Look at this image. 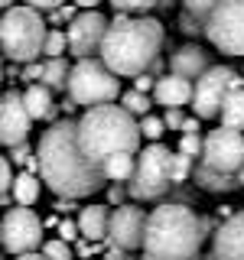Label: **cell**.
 I'll use <instances>...</instances> for the list:
<instances>
[{
    "mask_svg": "<svg viewBox=\"0 0 244 260\" xmlns=\"http://www.w3.org/2000/svg\"><path fill=\"white\" fill-rule=\"evenodd\" d=\"M39 159V176L46 189L55 192L59 199H92L108 185L104 173L85 156L78 143V120H55L52 127L39 137L36 146Z\"/></svg>",
    "mask_w": 244,
    "mask_h": 260,
    "instance_id": "obj_1",
    "label": "cell"
},
{
    "mask_svg": "<svg viewBox=\"0 0 244 260\" xmlns=\"http://www.w3.org/2000/svg\"><path fill=\"white\" fill-rule=\"evenodd\" d=\"M166 43V29L157 16H130L117 13L108 26V36L101 43V59L117 72L120 78H137L143 72L160 65V52Z\"/></svg>",
    "mask_w": 244,
    "mask_h": 260,
    "instance_id": "obj_2",
    "label": "cell"
},
{
    "mask_svg": "<svg viewBox=\"0 0 244 260\" xmlns=\"http://www.w3.org/2000/svg\"><path fill=\"white\" fill-rule=\"evenodd\" d=\"M215 234V224L182 202H163L146 218L143 254L153 260H192L202 254L205 238Z\"/></svg>",
    "mask_w": 244,
    "mask_h": 260,
    "instance_id": "obj_3",
    "label": "cell"
},
{
    "mask_svg": "<svg viewBox=\"0 0 244 260\" xmlns=\"http://www.w3.org/2000/svg\"><path fill=\"white\" fill-rule=\"evenodd\" d=\"M140 137H143L140 120L120 104L85 108V114L78 117V143L98 169L117 153H137Z\"/></svg>",
    "mask_w": 244,
    "mask_h": 260,
    "instance_id": "obj_4",
    "label": "cell"
},
{
    "mask_svg": "<svg viewBox=\"0 0 244 260\" xmlns=\"http://www.w3.org/2000/svg\"><path fill=\"white\" fill-rule=\"evenodd\" d=\"M46 36L49 23L43 10L36 7H7L4 20H0V43H4V55L10 62H36L39 55H46Z\"/></svg>",
    "mask_w": 244,
    "mask_h": 260,
    "instance_id": "obj_5",
    "label": "cell"
},
{
    "mask_svg": "<svg viewBox=\"0 0 244 260\" xmlns=\"http://www.w3.org/2000/svg\"><path fill=\"white\" fill-rule=\"evenodd\" d=\"M120 75L111 69L101 55L92 59H78L72 65L69 75V98L78 108H101V104L120 101Z\"/></svg>",
    "mask_w": 244,
    "mask_h": 260,
    "instance_id": "obj_6",
    "label": "cell"
},
{
    "mask_svg": "<svg viewBox=\"0 0 244 260\" xmlns=\"http://www.w3.org/2000/svg\"><path fill=\"white\" fill-rule=\"evenodd\" d=\"M173 153L169 146H163L160 140L143 146V153H137V173L127 182L130 199L137 202H160L163 195L173 189Z\"/></svg>",
    "mask_w": 244,
    "mask_h": 260,
    "instance_id": "obj_7",
    "label": "cell"
},
{
    "mask_svg": "<svg viewBox=\"0 0 244 260\" xmlns=\"http://www.w3.org/2000/svg\"><path fill=\"white\" fill-rule=\"evenodd\" d=\"M208 43L225 55H244V0H222L205 20Z\"/></svg>",
    "mask_w": 244,
    "mask_h": 260,
    "instance_id": "obj_8",
    "label": "cell"
},
{
    "mask_svg": "<svg viewBox=\"0 0 244 260\" xmlns=\"http://www.w3.org/2000/svg\"><path fill=\"white\" fill-rule=\"evenodd\" d=\"M43 231H46V221L29 205L7 208L4 211L0 241H4V250H7V254L20 257V254H29V250L43 247Z\"/></svg>",
    "mask_w": 244,
    "mask_h": 260,
    "instance_id": "obj_9",
    "label": "cell"
},
{
    "mask_svg": "<svg viewBox=\"0 0 244 260\" xmlns=\"http://www.w3.org/2000/svg\"><path fill=\"white\" fill-rule=\"evenodd\" d=\"M231 88H244V78L228 65H211L202 78H195V94H192V111L202 120H211L222 114V104Z\"/></svg>",
    "mask_w": 244,
    "mask_h": 260,
    "instance_id": "obj_10",
    "label": "cell"
},
{
    "mask_svg": "<svg viewBox=\"0 0 244 260\" xmlns=\"http://www.w3.org/2000/svg\"><path fill=\"white\" fill-rule=\"evenodd\" d=\"M199 159L205 162V166L218 169V173L238 176L244 169V130H234V127H225V124L208 130Z\"/></svg>",
    "mask_w": 244,
    "mask_h": 260,
    "instance_id": "obj_11",
    "label": "cell"
},
{
    "mask_svg": "<svg viewBox=\"0 0 244 260\" xmlns=\"http://www.w3.org/2000/svg\"><path fill=\"white\" fill-rule=\"evenodd\" d=\"M108 16L101 10H81L75 20H69V55L75 59H92L95 52H101V43L108 36Z\"/></svg>",
    "mask_w": 244,
    "mask_h": 260,
    "instance_id": "obj_12",
    "label": "cell"
},
{
    "mask_svg": "<svg viewBox=\"0 0 244 260\" xmlns=\"http://www.w3.org/2000/svg\"><path fill=\"white\" fill-rule=\"evenodd\" d=\"M146 218L150 211H143L140 205L134 202H124L111 211V231H108V247H127V250H137L143 247V238H146Z\"/></svg>",
    "mask_w": 244,
    "mask_h": 260,
    "instance_id": "obj_13",
    "label": "cell"
},
{
    "mask_svg": "<svg viewBox=\"0 0 244 260\" xmlns=\"http://www.w3.org/2000/svg\"><path fill=\"white\" fill-rule=\"evenodd\" d=\"M33 127V114L26 108V98L23 91H4L0 98V140L10 150L16 143H26Z\"/></svg>",
    "mask_w": 244,
    "mask_h": 260,
    "instance_id": "obj_14",
    "label": "cell"
},
{
    "mask_svg": "<svg viewBox=\"0 0 244 260\" xmlns=\"http://www.w3.org/2000/svg\"><path fill=\"white\" fill-rule=\"evenodd\" d=\"M211 260H244V211H234L231 218H225L211 234Z\"/></svg>",
    "mask_w": 244,
    "mask_h": 260,
    "instance_id": "obj_15",
    "label": "cell"
},
{
    "mask_svg": "<svg viewBox=\"0 0 244 260\" xmlns=\"http://www.w3.org/2000/svg\"><path fill=\"white\" fill-rule=\"evenodd\" d=\"M192 94H195L192 78H182L176 72L160 75L157 88H153V101L163 104V108H186V104H192Z\"/></svg>",
    "mask_w": 244,
    "mask_h": 260,
    "instance_id": "obj_16",
    "label": "cell"
},
{
    "mask_svg": "<svg viewBox=\"0 0 244 260\" xmlns=\"http://www.w3.org/2000/svg\"><path fill=\"white\" fill-rule=\"evenodd\" d=\"M208 69H211V52L202 49V46H195V43L179 46L173 52V59H169V72H176V75H182V78H202Z\"/></svg>",
    "mask_w": 244,
    "mask_h": 260,
    "instance_id": "obj_17",
    "label": "cell"
},
{
    "mask_svg": "<svg viewBox=\"0 0 244 260\" xmlns=\"http://www.w3.org/2000/svg\"><path fill=\"white\" fill-rule=\"evenodd\" d=\"M192 182L195 189L208 192V195H228V192H238L241 189V179L231 176V173H218V169L205 166V162L199 159V166L192 169Z\"/></svg>",
    "mask_w": 244,
    "mask_h": 260,
    "instance_id": "obj_18",
    "label": "cell"
},
{
    "mask_svg": "<svg viewBox=\"0 0 244 260\" xmlns=\"http://www.w3.org/2000/svg\"><path fill=\"white\" fill-rule=\"evenodd\" d=\"M78 228L85 241H108L111 231V205H85L78 211Z\"/></svg>",
    "mask_w": 244,
    "mask_h": 260,
    "instance_id": "obj_19",
    "label": "cell"
},
{
    "mask_svg": "<svg viewBox=\"0 0 244 260\" xmlns=\"http://www.w3.org/2000/svg\"><path fill=\"white\" fill-rule=\"evenodd\" d=\"M23 98H26V108L33 114V120H49L55 117V98H52V88L43 85V81H33V85H26V91H23Z\"/></svg>",
    "mask_w": 244,
    "mask_h": 260,
    "instance_id": "obj_20",
    "label": "cell"
},
{
    "mask_svg": "<svg viewBox=\"0 0 244 260\" xmlns=\"http://www.w3.org/2000/svg\"><path fill=\"white\" fill-rule=\"evenodd\" d=\"M43 185H46V182H43V176H39V173H33V169L20 173V176H16V182H13V199H16V205H36Z\"/></svg>",
    "mask_w": 244,
    "mask_h": 260,
    "instance_id": "obj_21",
    "label": "cell"
},
{
    "mask_svg": "<svg viewBox=\"0 0 244 260\" xmlns=\"http://www.w3.org/2000/svg\"><path fill=\"white\" fill-rule=\"evenodd\" d=\"M101 173L108 182H130L137 173V153H117L101 166Z\"/></svg>",
    "mask_w": 244,
    "mask_h": 260,
    "instance_id": "obj_22",
    "label": "cell"
},
{
    "mask_svg": "<svg viewBox=\"0 0 244 260\" xmlns=\"http://www.w3.org/2000/svg\"><path fill=\"white\" fill-rule=\"evenodd\" d=\"M225 127H234V130H244V88H231L222 104V114H218Z\"/></svg>",
    "mask_w": 244,
    "mask_h": 260,
    "instance_id": "obj_23",
    "label": "cell"
},
{
    "mask_svg": "<svg viewBox=\"0 0 244 260\" xmlns=\"http://www.w3.org/2000/svg\"><path fill=\"white\" fill-rule=\"evenodd\" d=\"M69 75H72V65L62 55L43 62V85H49L52 91H69Z\"/></svg>",
    "mask_w": 244,
    "mask_h": 260,
    "instance_id": "obj_24",
    "label": "cell"
},
{
    "mask_svg": "<svg viewBox=\"0 0 244 260\" xmlns=\"http://www.w3.org/2000/svg\"><path fill=\"white\" fill-rule=\"evenodd\" d=\"M150 104H157L146 91H137V88H130V91L120 94V108H127L134 117H146L150 114Z\"/></svg>",
    "mask_w": 244,
    "mask_h": 260,
    "instance_id": "obj_25",
    "label": "cell"
},
{
    "mask_svg": "<svg viewBox=\"0 0 244 260\" xmlns=\"http://www.w3.org/2000/svg\"><path fill=\"white\" fill-rule=\"evenodd\" d=\"M46 254V260H75V250H72L69 241L62 238H52V241H43V247H39Z\"/></svg>",
    "mask_w": 244,
    "mask_h": 260,
    "instance_id": "obj_26",
    "label": "cell"
},
{
    "mask_svg": "<svg viewBox=\"0 0 244 260\" xmlns=\"http://www.w3.org/2000/svg\"><path fill=\"white\" fill-rule=\"evenodd\" d=\"M111 7L117 13H150L160 10V0H111Z\"/></svg>",
    "mask_w": 244,
    "mask_h": 260,
    "instance_id": "obj_27",
    "label": "cell"
},
{
    "mask_svg": "<svg viewBox=\"0 0 244 260\" xmlns=\"http://www.w3.org/2000/svg\"><path fill=\"white\" fill-rule=\"evenodd\" d=\"M169 169H173V182L176 185L186 182V179L192 176V169H195V156H186V153L179 150V153H173V166Z\"/></svg>",
    "mask_w": 244,
    "mask_h": 260,
    "instance_id": "obj_28",
    "label": "cell"
},
{
    "mask_svg": "<svg viewBox=\"0 0 244 260\" xmlns=\"http://www.w3.org/2000/svg\"><path fill=\"white\" fill-rule=\"evenodd\" d=\"M65 49H69V32L49 29V36H46V59H55V55H62Z\"/></svg>",
    "mask_w": 244,
    "mask_h": 260,
    "instance_id": "obj_29",
    "label": "cell"
},
{
    "mask_svg": "<svg viewBox=\"0 0 244 260\" xmlns=\"http://www.w3.org/2000/svg\"><path fill=\"white\" fill-rule=\"evenodd\" d=\"M140 130H143V137L150 143H157L163 134H166V120L163 117H153V114H146V117H140Z\"/></svg>",
    "mask_w": 244,
    "mask_h": 260,
    "instance_id": "obj_30",
    "label": "cell"
},
{
    "mask_svg": "<svg viewBox=\"0 0 244 260\" xmlns=\"http://www.w3.org/2000/svg\"><path fill=\"white\" fill-rule=\"evenodd\" d=\"M222 4V0H182V10H189L192 16H199L202 23L208 20V13L215 10V7Z\"/></svg>",
    "mask_w": 244,
    "mask_h": 260,
    "instance_id": "obj_31",
    "label": "cell"
},
{
    "mask_svg": "<svg viewBox=\"0 0 244 260\" xmlns=\"http://www.w3.org/2000/svg\"><path fill=\"white\" fill-rule=\"evenodd\" d=\"M10 156H4L0 159V195H4V202H10V192H13V182H16V176L10 173Z\"/></svg>",
    "mask_w": 244,
    "mask_h": 260,
    "instance_id": "obj_32",
    "label": "cell"
},
{
    "mask_svg": "<svg viewBox=\"0 0 244 260\" xmlns=\"http://www.w3.org/2000/svg\"><path fill=\"white\" fill-rule=\"evenodd\" d=\"M202 146H205V137L202 134H182V140H179V150L186 156H202Z\"/></svg>",
    "mask_w": 244,
    "mask_h": 260,
    "instance_id": "obj_33",
    "label": "cell"
},
{
    "mask_svg": "<svg viewBox=\"0 0 244 260\" xmlns=\"http://www.w3.org/2000/svg\"><path fill=\"white\" fill-rule=\"evenodd\" d=\"M55 228H59V238H62V241H69V244H75V241L81 238V228H78V218H75V221H72V218H62V221L55 224Z\"/></svg>",
    "mask_w": 244,
    "mask_h": 260,
    "instance_id": "obj_34",
    "label": "cell"
},
{
    "mask_svg": "<svg viewBox=\"0 0 244 260\" xmlns=\"http://www.w3.org/2000/svg\"><path fill=\"white\" fill-rule=\"evenodd\" d=\"M179 29L192 36V32H205V23H202L199 16H192L189 10H182V16H179Z\"/></svg>",
    "mask_w": 244,
    "mask_h": 260,
    "instance_id": "obj_35",
    "label": "cell"
},
{
    "mask_svg": "<svg viewBox=\"0 0 244 260\" xmlns=\"http://www.w3.org/2000/svg\"><path fill=\"white\" fill-rule=\"evenodd\" d=\"M163 120H166V130H179V134H182V124H186V114H182V108H166Z\"/></svg>",
    "mask_w": 244,
    "mask_h": 260,
    "instance_id": "obj_36",
    "label": "cell"
},
{
    "mask_svg": "<svg viewBox=\"0 0 244 260\" xmlns=\"http://www.w3.org/2000/svg\"><path fill=\"white\" fill-rule=\"evenodd\" d=\"M23 78H26L29 81V85H33V81H43V62H26V65H23Z\"/></svg>",
    "mask_w": 244,
    "mask_h": 260,
    "instance_id": "obj_37",
    "label": "cell"
},
{
    "mask_svg": "<svg viewBox=\"0 0 244 260\" xmlns=\"http://www.w3.org/2000/svg\"><path fill=\"white\" fill-rule=\"evenodd\" d=\"M134 88H137V91H146V94H150L153 88H157V78H150V72H143V75L134 78Z\"/></svg>",
    "mask_w": 244,
    "mask_h": 260,
    "instance_id": "obj_38",
    "label": "cell"
},
{
    "mask_svg": "<svg viewBox=\"0 0 244 260\" xmlns=\"http://www.w3.org/2000/svg\"><path fill=\"white\" fill-rule=\"evenodd\" d=\"M104 260H137V257H134V250H127V247H108L104 250Z\"/></svg>",
    "mask_w": 244,
    "mask_h": 260,
    "instance_id": "obj_39",
    "label": "cell"
},
{
    "mask_svg": "<svg viewBox=\"0 0 244 260\" xmlns=\"http://www.w3.org/2000/svg\"><path fill=\"white\" fill-rule=\"evenodd\" d=\"M26 4L36 7V10H43V13H52V10H59L65 0H26Z\"/></svg>",
    "mask_w": 244,
    "mask_h": 260,
    "instance_id": "obj_40",
    "label": "cell"
},
{
    "mask_svg": "<svg viewBox=\"0 0 244 260\" xmlns=\"http://www.w3.org/2000/svg\"><path fill=\"white\" fill-rule=\"evenodd\" d=\"M124 195H130V189H124V185H111V189H108V202H111V205H124Z\"/></svg>",
    "mask_w": 244,
    "mask_h": 260,
    "instance_id": "obj_41",
    "label": "cell"
},
{
    "mask_svg": "<svg viewBox=\"0 0 244 260\" xmlns=\"http://www.w3.org/2000/svg\"><path fill=\"white\" fill-rule=\"evenodd\" d=\"M199 114H195V117H186V124H182V134H199V130H202V124H199Z\"/></svg>",
    "mask_w": 244,
    "mask_h": 260,
    "instance_id": "obj_42",
    "label": "cell"
},
{
    "mask_svg": "<svg viewBox=\"0 0 244 260\" xmlns=\"http://www.w3.org/2000/svg\"><path fill=\"white\" fill-rule=\"evenodd\" d=\"M72 208H75V199H59L55 202V211H59V215H69Z\"/></svg>",
    "mask_w": 244,
    "mask_h": 260,
    "instance_id": "obj_43",
    "label": "cell"
},
{
    "mask_svg": "<svg viewBox=\"0 0 244 260\" xmlns=\"http://www.w3.org/2000/svg\"><path fill=\"white\" fill-rule=\"evenodd\" d=\"M72 4H78V10H98L101 0H72Z\"/></svg>",
    "mask_w": 244,
    "mask_h": 260,
    "instance_id": "obj_44",
    "label": "cell"
},
{
    "mask_svg": "<svg viewBox=\"0 0 244 260\" xmlns=\"http://www.w3.org/2000/svg\"><path fill=\"white\" fill-rule=\"evenodd\" d=\"M16 260H46V254H43V250H39V254H36V250H29V254H20Z\"/></svg>",
    "mask_w": 244,
    "mask_h": 260,
    "instance_id": "obj_45",
    "label": "cell"
},
{
    "mask_svg": "<svg viewBox=\"0 0 244 260\" xmlns=\"http://www.w3.org/2000/svg\"><path fill=\"white\" fill-rule=\"evenodd\" d=\"M173 4H176V0H160V10H169Z\"/></svg>",
    "mask_w": 244,
    "mask_h": 260,
    "instance_id": "obj_46",
    "label": "cell"
},
{
    "mask_svg": "<svg viewBox=\"0 0 244 260\" xmlns=\"http://www.w3.org/2000/svg\"><path fill=\"white\" fill-rule=\"evenodd\" d=\"M140 260H153V257H146V254H143ZM192 260H211V257H205V254H199V257H192Z\"/></svg>",
    "mask_w": 244,
    "mask_h": 260,
    "instance_id": "obj_47",
    "label": "cell"
},
{
    "mask_svg": "<svg viewBox=\"0 0 244 260\" xmlns=\"http://www.w3.org/2000/svg\"><path fill=\"white\" fill-rule=\"evenodd\" d=\"M0 7H4V10H7V7H13V0H0Z\"/></svg>",
    "mask_w": 244,
    "mask_h": 260,
    "instance_id": "obj_48",
    "label": "cell"
},
{
    "mask_svg": "<svg viewBox=\"0 0 244 260\" xmlns=\"http://www.w3.org/2000/svg\"><path fill=\"white\" fill-rule=\"evenodd\" d=\"M238 179H241V189H244V169H241V173H238Z\"/></svg>",
    "mask_w": 244,
    "mask_h": 260,
    "instance_id": "obj_49",
    "label": "cell"
},
{
    "mask_svg": "<svg viewBox=\"0 0 244 260\" xmlns=\"http://www.w3.org/2000/svg\"><path fill=\"white\" fill-rule=\"evenodd\" d=\"M81 260H92V257H81Z\"/></svg>",
    "mask_w": 244,
    "mask_h": 260,
    "instance_id": "obj_50",
    "label": "cell"
}]
</instances>
